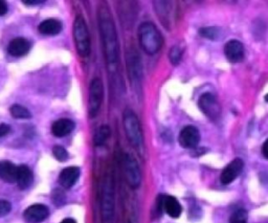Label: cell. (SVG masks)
Here are the masks:
<instances>
[{
    "label": "cell",
    "instance_id": "obj_23",
    "mask_svg": "<svg viewBox=\"0 0 268 223\" xmlns=\"http://www.w3.org/2000/svg\"><path fill=\"white\" fill-rule=\"evenodd\" d=\"M10 113L13 118L19 119V120H24V119H30V113L28 109L21 105H13L10 109Z\"/></svg>",
    "mask_w": 268,
    "mask_h": 223
},
{
    "label": "cell",
    "instance_id": "obj_34",
    "mask_svg": "<svg viewBox=\"0 0 268 223\" xmlns=\"http://www.w3.org/2000/svg\"><path fill=\"white\" fill-rule=\"evenodd\" d=\"M61 223H77V221L73 218H66L63 221H61Z\"/></svg>",
    "mask_w": 268,
    "mask_h": 223
},
{
    "label": "cell",
    "instance_id": "obj_31",
    "mask_svg": "<svg viewBox=\"0 0 268 223\" xmlns=\"http://www.w3.org/2000/svg\"><path fill=\"white\" fill-rule=\"evenodd\" d=\"M8 10H9V7L7 3L4 2V0H0V16L6 15L8 13Z\"/></svg>",
    "mask_w": 268,
    "mask_h": 223
},
{
    "label": "cell",
    "instance_id": "obj_8",
    "mask_svg": "<svg viewBox=\"0 0 268 223\" xmlns=\"http://www.w3.org/2000/svg\"><path fill=\"white\" fill-rule=\"evenodd\" d=\"M124 175L128 185L132 189L140 188L142 183V172L137 159L130 154L124 157Z\"/></svg>",
    "mask_w": 268,
    "mask_h": 223
},
{
    "label": "cell",
    "instance_id": "obj_29",
    "mask_svg": "<svg viewBox=\"0 0 268 223\" xmlns=\"http://www.w3.org/2000/svg\"><path fill=\"white\" fill-rule=\"evenodd\" d=\"M12 210V204L8 200H0V217L7 216Z\"/></svg>",
    "mask_w": 268,
    "mask_h": 223
},
{
    "label": "cell",
    "instance_id": "obj_25",
    "mask_svg": "<svg viewBox=\"0 0 268 223\" xmlns=\"http://www.w3.org/2000/svg\"><path fill=\"white\" fill-rule=\"evenodd\" d=\"M182 55H183V47L179 44L174 45L173 47H171V50L169 52L170 62L172 63L173 65L179 64L181 59H182Z\"/></svg>",
    "mask_w": 268,
    "mask_h": 223
},
{
    "label": "cell",
    "instance_id": "obj_11",
    "mask_svg": "<svg viewBox=\"0 0 268 223\" xmlns=\"http://www.w3.org/2000/svg\"><path fill=\"white\" fill-rule=\"evenodd\" d=\"M244 163L241 158H234L222 171L220 175V181L222 184L227 185L236 179L242 172Z\"/></svg>",
    "mask_w": 268,
    "mask_h": 223
},
{
    "label": "cell",
    "instance_id": "obj_2",
    "mask_svg": "<svg viewBox=\"0 0 268 223\" xmlns=\"http://www.w3.org/2000/svg\"><path fill=\"white\" fill-rule=\"evenodd\" d=\"M139 41L143 51L153 56L163 45V37L159 29L152 22H143L139 27Z\"/></svg>",
    "mask_w": 268,
    "mask_h": 223
},
{
    "label": "cell",
    "instance_id": "obj_33",
    "mask_svg": "<svg viewBox=\"0 0 268 223\" xmlns=\"http://www.w3.org/2000/svg\"><path fill=\"white\" fill-rule=\"evenodd\" d=\"M44 3L43 0H39V2H23L24 5H27V6H35V5H40Z\"/></svg>",
    "mask_w": 268,
    "mask_h": 223
},
{
    "label": "cell",
    "instance_id": "obj_20",
    "mask_svg": "<svg viewBox=\"0 0 268 223\" xmlns=\"http://www.w3.org/2000/svg\"><path fill=\"white\" fill-rule=\"evenodd\" d=\"M38 29L42 35L55 36L62 30V23L57 19H46L39 24Z\"/></svg>",
    "mask_w": 268,
    "mask_h": 223
},
{
    "label": "cell",
    "instance_id": "obj_16",
    "mask_svg": "<svg viewBox=\"0 0 268 223\" xmlns=\"http://www.w3.org/2000/svg\"><path fill=\"white\" fill-rule=\"evenodd\" d=\"M30 50V43L24 38H16L9 44L8 52L13 57H22Z\"/></svg>",
    "mask_w": 268,
    "mask_h": 223
},
{
    "label": "cell",
    "instance_id": "obj_22",
    "mask_svg": "<svg viewBox=\"0 0 268 223\" xmlns=\"http://www.w3.org/2000/svg\"><path fill=\"white\" fill-rule=\"evenodd\" d=\"M111 130L109 128V126L107 125H102L99 128L95 131L94 134V144L95 146H103L107 139L110 137Z\"/></svg>",
    "mask_w": 268,
    "mask_h": 223
},
{
    "label": "cell",
    "instance_id": "obj_1",
    "mask_svg": "<svg viewBox=\"0 0 268 223\" xmlns=\"http://www.w3.org/2000/svg\"><path fill=\"white\" fill-rule=\"evenodd\" d=\"M97 21L108 71L115 76L120 67V44L114 21L107 7L98 8Z\"/></svg>",
    "mask_w": 268,
    "mask_h": 223
},
{
    "label": "cell",
    "instance_id": "obj_6",
    "mask_svg": "<svg viewBox=\"0 0 268 223\" xmlns=\"http://www.w3.org/2000/svg\"><path fill=\"white\" fill-rule=\"evenodd\" d=\"M74 38L77 52L82 58L90 55V36L85 19L82 16H78L74 22Z\"/></svg>",
    "mask_w": 268,
    "mask_h": 223
},
{
    "label": "cell",
    "instance_id": "obj_15",
    "mask_svg": "<svg viewBox=\"0 0 268 223\" xmlns=\"http://www.w3.org/2000/svg\"><path fill=\"white\" fill-rule=\"evenodd\" d=\"M80 173L81 172L78 167H69L64 169L59 176L60 184L65 189H71L78 181Z\"/></svg>",
    "mask_w": 268,
    "mask_h": 223
},
{
    "label": "cell",
    "instance_id": "obj_26",
    "mask_svg": "<svg viewBox=\"0 0 268 223\" xmlns=\"http://www.w3.org/2000/svg\"><path fill=\"white\" fill-rule=\"evenodd\" d=\"M265 33H266V24L264 23V21L261 19L255 20L253 24V35L255 39L257 40L262 39L265 36Z\"/></svg>",
    "mask_w": 268,
    "mask_h": 223
},
{
    "label": "cell",
    "instance_id": "obj_5",
    "mask_svg": "<svg viewBox=\"0 0 268 223\" xmlns=\"http://www.w3.org/2000/svg\"><path fill=\"white\" fill-rule=\"evenodd\" d=\"M126 65L129 81L137 92L142 91L143 64L139 52L136 47H130L126 52Z\"/></svg>",
    "mask_w": 268,
    "mask_h": 223
},
{
    "label": "cell",
    "instance_id": "obj_19",
    "mask_svg": "<svg viewBox=\"0 0 268 223\" xmlns=\"http://www.w3.org/2000/svg\"><path fill=\"white\" fill-rule=\"evenodd\" d=\"M17 173H18V167H16L11 162L0 163V178L4 181L10 183L16 182Z\"/></svg>",
    "mask_w": 268,
    "mask_h": 223
},
{
    "label": "cell",
    "instance_id": "obj_30",
    "mask_svg": "<svg viewBox=\"0 0 268 223\" xmlns=\"http://www.w3.org/2000/svg\"><path fill=\"white\" fill-rule=\"evenodd\" d=\"M11 131V127L7 124H0V137L6 136Z\"/></svg>",
    "mask_w": 268,
    "mask_h": 223
},
{
    "label": "cell",
    "instance_id": "obj_7",
    "mask_svg": "<svg viewBox=\"0 0 268 223\" xmlns=\"http://www.w3.org/2000/svg\"><path fill=\"white\" fill-rule=\"evenodd\" d=\"M104 99V86L103 82L98 78L93 79L89 86V97H88V115L91 119L95 118L100 106H102Z\"/></svg>",
    "mask_w": 268,
    "mask_h": 223
},
{
    "label": "cell",
    "instance_id": "obj_32",
    "mask_svg": "<svg viewBox=\"0 0 268 223\" xmlns=\"http://www.w3.org/2000/svg\"><path fill=\"white\" fill-rule=\"evenodd\" d=\"M262 155L268 159V138L264 141V144L262 146Z\"/></svg>",
    "mask_w": 268,
    "mask_h": 223
},
{
    "label": "cell",
    "instance_id": "obj_4",
    "mask_svg": "<svg viewBox=\"0 0 268 223\" xmlns=\"http://www.w3.org/2000/svg\"><path fill=\"white\" fill-rule=\"evenodd\" d=\"M114 183L111 175H107L103 183L102 199H100V219H102V223H114Z\"/></svg>",
    "mask_w": 268,
    "mask_h": 223
},
{
    "label": "cell",
    "instance_id": "obj_13",
    "mask_svg": "<svg viewBox=\"0 0 268 223\" xmlns=\"http://www.w3.org/2000/svg\"><path fill=\"white\" fill-rule=\"evenodd\" d=\"M49 215L47 206L44 204H34L25 210L23 217L28 223H40L44 221Z\"/></svg>",
    "mask_w": 268,
    "mask_h": 223
},
{
    "label": "cell",
    "instance_id": "obj_10",
    "mask_svg": "<svg viewBox=\"0 0 268 223\" xmlns=\"http://www.w3.org/2000/svg\"><path fill=\"white\" fill-rule=\"evenodd\" d=\"M178 141L179 145L184 149L196 148L200 141V132L192 125L183 127L179 132Z\"/></svg>",
    "mask_w": 268,
    "mask_h": 223
},
{
    "label": "cell",
    "instance_id": "obj_27",
    "mask_svg": "<svg viewBox=\"0 0 268 223\" xmlns=\"http://www.w3.org/2000/svg\"><path fill=\"white\" fill-rule=\"evenodd\" d=\"M229 223H247V213L244 210H237L229 218Z\"/></svg>",
    "mask_w": 268,
    "mask_h": 223
},
{
    "label": "cell",
    "instance_id": "obj_18",
    "mask_svg": "<svg viewBox=\"0 0 268 223\" xmlns=\"http://www.w3.org/2000/svg\"><path fill=\"white\" fill-rule=\"evenodd\" d=\"M162 210L169 215L171 218H178L181 215L182 208L179 201L173 196H163L162 197Z\"/></svg>",
    "mask_w": 268,
    "mask_h": 223
},
{
    "label": "cell",
    "instance_id": "obj_9",
    "mask_svg": "<svg viewBox=\"0 0 268 223\" xmlns=\"http://www.w3.org/2000/svg\"><path fill=\"white\" fill-rule=\"evenodd\" d=\"M198 107L206 117L212 121H217L221 116V106L214 94L207 92L200 95Z\"/></svg>",
    "mask_w": 268,
    "mask_h": 223
},
{
    "label": "cell",
    "instance_id": "obj_21",
    "mask_svg": "<svg viewBox=\"0 0 268 223\" xmlns=\"http://www.w3.org/2000/svg\"><path fill=\"white\" fill-rule=\"evenodd\" d=\"M34 180V175L31 170L27 166H19L18 167V173H17V184L21 189L25 190L27 189Z\"/></svg>",
    "mask_w": 268,
    "mask_h": 223
},
{
    "label": "cell",
    "instance_id": "obj_28",
    "mask_svg": "<svg viewBox=\"0 0 268 223\" xmlns=\"http://www.w3.org/2000/svg\"><path fill=\"white\" fill-rule=\"evenodd\" d=\"M53 154L59 162H65L69 159V152L62 146H55L53 148Z\"/></svg>",
    "mask_w": 268,
    "mask_h": 223
},
{
    "label": "cell",
    "instance_id": "obj_3",
    "mask_svg": "<svg viewBox=\"0 0 268 223\" xmlns=\"http://www.w3.org/2000/svg\"><path fill=\"white\" fill-rule=\"evenodd\" d=\"M123 125L128 141L133 148L140 150L144 145L143 129L139 118L129 108H126L124 110Z\"/></svg>",
    "mask_w": 268,
    "mask_h": 223
},
{
    "label": "cell",
    "instance_id": "obj_12",
    "mask_svg": "<svg viewBox=\"0 0 268 223\" xmlns=\"http://www.w3.org/2000/svg\"><path fill=\"white\" fill-rule=\"evenodd\" d=\"M224 54L229 62L239 63L245 57L244 45L238 40H229L224 46Z\"/></svg>",
    "mask_w": 268,
    "mask_h": 223
},
{
    "label": "cell",
    "instance_id": "obj_24",
    "mask_svg": "<svg viewBox=\"0 0 268 223\" xmlns=\"http://www.w3.org/2000/svg\"><path fill=\"white\" fill-rule=\"evenodd\" d=\"M199 35L206 39L216 40L220 35V28L217 26H208L199 29Z\"/></svg>",
    "mask_w": 268,
    "mask_h": 223
},
{
    "label": "cell",
    "instance_id": "obj_14",
    "mask_svg": "<svg viewBox=\"0 0 268 223\" xmlns=\"http://www.w3.org/2000/svg\"><path fill=\"white\" fill-rule=\"evenodd\" d=\"M172 3L165 2V0H157L153 3L154 12H156L160 22L168 27L171 23V13H172Z\"/></svg>",
    "mask_w": 268,
    "mask_h": 223
},
{
    "label": "cell",
    "instance_id": "obj_17",
    "mask_svg": "<svg viewBox=\"0 0 268 223\" xmlns=\"http://www.w3.org/2000/svg\"><path fill=\"white\" fill-rule=\"evenodd\" d=\"M75 129V123L69 119L56 121L52 126V132L56 137H63L72 133Z\"/></svg>",
    "mask_w": 268,
    "mask_h": 223
},
{
    "label": "cell",
    "instance_id": "obj_35",
    "mask_svg": "<svg viewBox=\"0 0 268 223\" xmlns=\"http://www.w3.org/2000/svg\"><path fill=\"white\" fill-rule=\"evenodd\" d=\"M264 99H265V101L268 103V93L265 95V98H264Z\"/></svg>",
    "mask_w": 268,
    "mask_h": 223
}]
</instances>
